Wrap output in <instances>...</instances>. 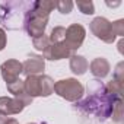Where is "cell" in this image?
<instances>
[{"label": "cell", "mask_w": 124, "mask_h": 124, "mask_svg": "<svg viewBox=\"0 0 124 124\" xmlns=\"http://www.w3.org/2000/svg\"><path fill=\"white\" fill-rule=\"evenodd\" d=\"M54 93L69 102H78L85 93V86L75 78H66L54 83Z\"/></svg>", "instance_id": "6da1fadb"}, {"label": "cell", "mask_w": 124, "mask_h": 124, "mask_svg": "<svg viewBox=\"0 0 124 124\" xmlns=\"http://www.w3.org/2000/svg\"><path fill=\"white\" fill-rule=\"evenodd\" d=\"M89 29H91L92 35H95L98 39H101L107 44H112L117 39V37L112 31V22L104 16H96L91 22Z\"/></svg>", "instance_id": "7a4b0ae2"}, {"label": "cell", "mask_w": 124, "mask_h": 124, "mask_svg": "<svg viewBox=\"0 0 124 124\" xmlns=\"http://www.w3.org/2000/svg\"><path fill=\"white\" fill-rule=\"evenodd\" d=\"M86 38V29L82 23H72L66 28V34H64V44L72 50V53L78 51L83 41Z\"/></svg>", "instance_id": "3957f363"}, {"label": "cell", "mask_w": 124, "mask_h": 124, "mask_svg": "<svg viewBox=\"0 0 124 124\" xmlns=\"http://www.w3.org/2000/svg\"><path fill=\"white\" fill-rule=\"evenodd\" d=\"M48 25V18H39L34 16L31 13H25V21H23V28L26 34L31 38H37L45 34V28Z\"/></svg>", "instance_id": "277c9868"}, {"label": "cell", "mask_w": 124, "mask_h": 124, "mask_svg": "<svg viewBox=\"0 0 124 124\" xmlns=\"http://www.w3.org/2000/svg\"><path fill=\"white\" fill-rule=\"evenodd\" d=\"M44 70H45V60L42 58V55L31 54L22 63V73L25 76H39L44 75Z\"/></svg>", "instance_id": "5b68a950"}, {"label": "cell", "mask_w": 124, "mask_h": 124, "mask_svg": "<svg viewBox=\"0 0 124 124\" xmlns=\"http://www.w3.org/2000/svg\"><path fill=\"white\" fill-rule=\"evenodd\" d=\"M0 75H2V78L6 83H10L16 79H19V76L22 75V61L15 60V58L3 61L2 66H0Z\"/></svg>", "instance_id": "8992f818"}, {"label": "cell", "mask_w": 124, "mask_h": 124, "mask_svg": "<svg viewBox=\"0 0 124 124\" xmlns=\"http://www.w3.org/2000/svg\"><path fill=\"white\" fill-rule=\"evenodd\" d=\"M72 54H75V53H72V50L64 42H57V44H51L42 53V58L50 60V61H60L64 58H70Z\"/></svg>", "instance_id": "52a82bcc"}, {"label": "cell", "mask_w": 124, "mask_h": 124, "mask_svg": "<svg viewBox=\"0 0 124 124\" xmlns=\"http://www.w3.org/2000/svg\"><path fill=\"white\" fill-rule=\"evenodd\" d=\"M23 105L22 102H19L16 98H10V96H0V114L2 115H16L21 114L23 111Z\"/></svg>", "instance_id": "ba28073f"}, {"label": "cell", "mask_w": 124, "mask_h": 124, "mask_svg": "<svg viewBox=\"0 0 124 124\" xmlns=\"http://www.w3.org/2000/svg\"><path fill=\"white\" fill-rule=\"evenodd\" d=\"M89 70L93 78L96 79H104L109 75L111 72V64L105 57H96L89 63Z\"/></svg>", "instance_id": "9c48e42d"}, {"label": "cell", "mask_w": 124, "mask_h": 124, "mask_svg": "<svg viewBox=\"0 0 124 124\" xmlns=\"http://www.w3.org/2000/svg\"><path fill=\"white\" fill-rule=\"evenodd\" d=\"M69 67H70V70H72L73 75L82 76V75H85L88 72L89 63H88L86 57H83L80 54H72L70 58H69Z\"/></svg>", "instance_id": "30bf717a"}, {"label": "cell", "mask_w": 124, "mask_h": 124, "mask_svg": "<svg viewBox=\"0 0 124 124\" xmlns=\"http://www.w3.org/2000/svg\"><path fill=\"white\" fill-rule=\"evenodd\" d=\"M25 92L34 99L39 96V76H26L23 80Z\"/></svg>", "instance_id": "8fae6325"}, {"label": "cell", "mask_w": 124, "mask_h": 124, "mask_svg": "<svg viewBox=\"0 0 124 124\" xmlns=\"http://www.w3.org/2000/svg\"><path fill=\"white\" fill-rule=\"evenodd\" d=\"M54 80L48 75H39V96L47 98L54 93Z\"/></svg>", "instance_id": "7c38bea8"}, {"label": "cell", "mask_w": 124, "mask_h": 124, "mask_svg": "<svg viewBox=\"0 0 124 124\" xmlns=\"http://www.w3.org/2000/svg\"><path fill=\"white\" fill-rule=\"evenodd\" d=\"M6 88H8L9 93H12V95H13V98H18L19 95L25 93L23 80H22L21 78H19V79H16V80H13V82H10V83H6Z\"/></svg>", "instance_id": "4fadbf2b"}, {"label": "cell", "mask_w": 124, "mask_h": 124, "mask_svg": "<svg viewBox=\"0 0 124 124\" xmlns=\"http://www.w3.org/2000/svg\"><path fill=\"white\" fill-rule=\"evenodd\" d=\"M64 34H66V28L61 26V25H57L51 29V34L48 35L50 38V42L51 44H57V42H63L64 41Z\"/></svg>", "instance_id": "5bb4252c"}, {"label": "cell", "mask_w": 124, "mask_h": 124, "mask_svg": "<svg viewBox=\"0 0 124 124\" xmlns=\"http://www.w3.org/2000/svg\"><path fill=\"white\" fill-rule=\"evenodd\" d=\"M32 45H34V48L37 50V51H45L50 45H51V42H50V38H48V35H41V37H37V38H32Z\"/></svg>", "instance_id": "9a60e30c"}, {"label": "cell", "mask_w": 124, "mask_h": 124, "mask_svg": "<svg viewBox=\"0 0 124 124\" xmlns=\"http://www.w3.org/2000/svg\"><path fill=\"white\" fill-rule=\"evenodd\" d=\"M105 91L112 95V96H120L121 98V93H123V82H118V80H109L105 86Z\"/></svg>", "instance_id": "2e32d148"}, {"label": "cell", "mask_w": 124, "mask_h": 124, "mask_svg": "<svg viewBox=\"0 0 124 124\" xmlns=\"http://www.w3.org/2000/svg\"><path fill=\"white\" fill-rule=\"evenodd\" d=\"M76 8L83 15H93L95 13V6L91 0H79V2H76Z\"/></svg>", "instance_id": "e0dca14e"}, {"label": "cell", "mask_w": 124, "mask_h": 124, "mask_svg": "<svg viewBox=\"0 0 124 124\" xmlns=\"http://www.w3.org/2000/svg\"><path fill=\"white\" fill-rule=\"evenodd\" d=\"M75 8V3L70 0H61V2H55V9L61 15H69Z\"/></svg>", "instance_id": "ac0fdd59"}, {"label": "cell", "mask_w": 124, "mask_h": 124, "mask_svg": "<svg viewBox=\"0 0 124 124\" xmlns=\"http://www.w3.org/2000/svg\"><path fill=\"white\" fill-rule=\"evenodd\" d=\"M112 31L115 34V37H123L124 35V19H118L112 22Z\"/></svg>", "instance_id": "d6986e66"}, {"label": "cell", "mask_w": 124, "mask_h": 124, "mask_svg": "<svg viewBox=\"0 0 124 124\" xmlns=\"http://www.w3.org/2000/svg\"><path fill=\"white\" fill-rule=\"evenodd\" d=\"M112 79L114 80H118V82H124V63H123V61H120V63L115 66Z\"/></svg>", "instance_id": "ffe728a7"}, {"label": "cell", "mask_w": 124, "mask_h": 124, "mask_svg": "<svg viewBox=\"0 0 124 124\" xmlns=\"http://www.w3.org/2000/svg\"><path fill=\"white\" fill-rule=\"evenodd\" d=\"M6 44H8V35H6V32H5L3 28H0V51L5 50Z\"/></svg>", "instance_id": "44dd1931"}, {"label": "cell", "mask_w": 124, "mask_h": 124, "mask_svg": "<svg viewBox=\"0 0 124 124\" xmlns=\"http://www.w3.org/2000/svg\"><path fill=\"white\" fill-rule=\"evenodd\" d=\"M123 47H124V39L121 38V39L118 41V53H120L121 55L124 54V48H123Z\"/></svg>", "instance_id": "7402d4cb"}, {"label": "cell", "mask_w": 124, "mask_h": 124, "mask_svg": "<svg viewBox=\"0 0 124 124\" xmlns=\"http://www.w3.org/2000/svg\"><path fill=\"white\" fill-rule=\"evenodd\" d=\"M6 124H19V121H18L16 118H8Z\"/></svg>", "instance_id": "603a6c76"}, {"label": "cell", "mask_w": 124, "mask_h": 124, "mask_svg": "<svg viewBox=\"0 0 124 124\" xmlns=\"http://www.w3.org/2000/svg\"><path fill=\"white\" fill-rule=\"evenodd\" d=\"M8 118H9V117H6V115H2V114H0V124H6Z\"/></svg>", "instance_id": "cb8c5ba5"}, {"label": "cell", "mask_w": 124, "mask_h": 124, "mask_svg": "<svg viewBox=\"0 0 124 124\" xmlns=\"http://www.w3.org/2000/svg\"><path fill=\"white\" fill-rule=\"evenodd\" d=\"M107 6H109V8H112V6H120V2H117V3H109V2H107Z\"/></svg>", "instance_id": "d4e9b609"}, {"label": "cell", "mask_w": 124, "mask_h": 124, "mask_svg": "<svg viewBox=\"0 0 124 124\" xmlns=\"http://www.w3.org/2000/svg\"><path fill=\"white\" fill-rule=\"evenodd\" d=\"M28 124H37V123H28Z\"/></svg>", "instance_id": "484cf974"}]
</instances>
